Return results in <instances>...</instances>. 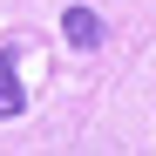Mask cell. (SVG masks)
Instances as JSON below:
<instances>
[{"label":"cell","instance_id":"obj_1","mask_svg":"<svg viewBox=\"0 0 156 156\" xmlns=\"http://www.w3.org/2000/svg\"><path fill=\"white\" fill-rule=\"evenodd\" d=\"M61 34H68V48L88 55V48H102V14H95V7H68V14H61Z\"/></svg>","mask_w":156,"mask_h":156},{"label":"cell","instance_id":"obj_2","mask_svg":"<svg viewBox=\"0 0 156 156\" xmlns=\"http://www.w3.org/2000/svg\"><path fill=\"white\" fill-rule=\"evenodd\" d=\"M27 109V88H20V75H14V48H0V122Z\"/></svg>","mask_w":156,"mask_h":156}]
</instances>
